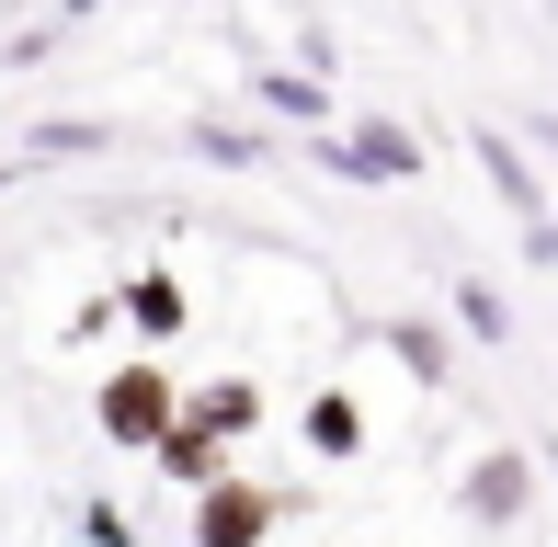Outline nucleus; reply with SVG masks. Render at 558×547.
Segmentation results:
<instances>
[{
	"mask_svg": "<svg viewBox=\"0 0 558 547\" xmlns=\"http://www.w3.org/2000/svg\"><path fill=\"white\" fill-rule=\"evenodd\" d=\"M183 422V377H171L160 354L137 365H104V388H92V434L114 445V457H160V434Z\"/></svg>",
	"mask_w": 558,
	"mask_h": 547,
	"instance_id": "nucleus-1",
	"label": "nucleus"
},
{
	"mask_svg": "<svg viewBox=\"0 0 558 547\" xmlns=\"http://www.w3.org/2000/svg\"><path fill=\"white\" fill-rule=\"evenodd\" d=\"M536 490H547V457H536V445H478V457L456 467V513H468L478 536H513L524 513H536Z\"/></svg>",
	"mask_w": 558,
	"mask_h": 547,
	"instance_id": "nucleus-2",
	"label": "nucleus"
},
{
	"mask_svg": "<svg viewBox=\"0 0 558 547\" xmlns=\"http://www.w3.org/2000/svg\"><path fill=\"white\" fill-rule=\"evenodd\" d=\"M308 148H319V171H331V183H422V137L399 126V114H353L342 137L319 126Z\"/></svg>",
	"mask_w": 558,
	"mask_h": 547,
	"instance_id": "nucleus-3",
	"label": "nucleus"
},
{
	"mask_svg": "<svg viewBox=\"0 0 558 547\" xmlns=\"http://www.w3.org/2000/svg\"><path fill=\"white\" fill-rule=\"evenodd\" d=\"M296 513V490H274V479H240L228 467L217 490H194V547H263L274 525Z\"/></svg>",
	"mask_w": 558,
	"mask_h": 547,
	"instance_id": "nucleus-4",
	"label": "nucleus"
},
{
	"mask_svg": "<svg viewBox=\"0 0 558 547\" xmlns=\"http://www.w3.org/2000/svg\"><path fill=\"white\" fill-rule=\"evenodd\" d=\"M468 160L490 171V194H501V217H513V229H524V217H558V206H547V183H558V171H547L513 126H468Z\"/></svg>",
	"mask_w": 558,
	"mask_h": 547,
	"instance_id": "nucleus-5",
	"label": "nucleus"
},
{
	"mask_svg": "<svg viewBox=\"0 0 558 547\" xmlns=\"http://www.w3.org/2000/svg\"><path fill=\"white\" fill-rule=\"evenodd\" d=\"M376 342H388V365H399L411 388H456V365H468V354H456L468 331H456V319H422V308H388V319H376Z\"/></svg>",
	"mask_w": 558,
	"mask_h": 547,
	"instance_id": "nucleus-6",
	"label": "nucleus"
},
{
	"mask_svg": "<svg viewBox=\"0 0 558 547\" xmlns=\"http://www.w3.org/2000/svg\"><path fill=\"white\" fill-rule=\"evenodd\" d=\"M114 308H125V331H137L148 354L194 331V296H183V274H160V263H148V274H125V285H114Z\"/></svg>",
	"mask_w": 558,
	"mask_h": 547,
	"instance_id": "nucleus-7",
	"label": "nucleus"
},
{
	"mask_svg": "<svg viewBox=\"0 0 558 547\" xmlns=\"http://www.w3.org/2000/svg\"><path fill=\"white\" fill-rule=\"evenodd\" d=\"M148 467H160L171 490H217L228 467H240V445H228V434H206V422L183 411V422H171V434H160V457H148Z\"/></svg>",
	"mask_w": 558,
	"mask_h": 547,
	"instance_id": "nucleus-8",
	"label": "nucleus"
},
{
	"mask_svg": "<svg viewBox=\"0 0 558 547\" xmlns=\"http://www.w3.org/2000/svg\"><path fill=\"white\" fill-rule=\"evenodd\" d=\"M445 319L478 342V354H513V331H524V319H513V296H501L490 274H456V285H445Z\"/></svg>",
	"mask_w": 558,
	"mask_h": 547,
	"instance_id": "nucleus-9",
	"label": "nucleus"
},
{
	"mask_svg": "<svg viewBox=\"0 0 558 547\" xmlns=\"http://www.w3.org/2000/svg\"><path fill=\"white\" fill-rule=\"evenodd\" d=\"M251 104L274 114V126H331V81H319V69H251Z\"/></svg>",
	"mask_w": 558,
	"mask_h": 547,
	"instance_id": "nucleus-10",
	"label": "nucleus"
},
{
	"mask_svg": "<svg viewBox=\"0 0 558 547\" xmlns=\"http://www.w3.org/2000/svg\"><path fill=\"white\" fill-rule=\"evenodd\" d=\"M296 445H308V457H365V400H353V388H319L308 411H296Z\"/></svg>",
	"mask_w": 558,
	"mask_h": 547,
	"instance_id": "nucleus-11",
	"label": "nucleus"
},
{
	"mask_svg": "<svg viewBox=\"0 0 558 547\" xmlns=\"http://www.w3.org/2000/svg\"><path fill=\"white\" fill-rule=\"evenodd\" d=\"M183 411L206 422V434H228V445H251V434H263V388H251V377H206Z\"/></svg>",
	"mask_w": 558,
	"mask_h": 547,
	"instance_id": "nucleus-12",
	"label": "nucleus"
},
{
	"mask_svg": "<svg viewBox=\"0 0 558 547\" xmlns=\"http://www.w3.org/2000/svg\"><path fill=\"white\" fill-rule=\"evenodd\" d=\"M183 148H194V160H217V171H263V160H274V137H263V126H228V114H194Z\"/></svg>",
	"mask_w": 558,
	"mask_h": 547,
	"instance_id": "nucleus-13",
	"label": "nucleus"
},
{
	"mask_svg": "<svg viewBox=\"0 0 558 547\" xmlns=\"http://www.w3.org/2000/svg\"><path fill=\"white\" fill-rule=\"evenodd\" d=\"M23 148H35V160H92V148H114V126H92V114H46Z\"/></svg>",
	"mask_w": 558,
	"mask_h": 547,
	"instance_id": "nucleus-14",
	"label": "nucleus"
},
{
	"mask_svg": "<svg viewBox=\"0 0 558 547\" xmlns=\"http://www.w3.org/2000/svg\"><path fill=\"white\" fill-rule=\"evenodd\" d=\"M81 536H92V547H137V525H125V513L104 502V490H92V502H81Z\"/></svg>",
	"mask_w": 558,
	"mask_h": 547,
	"instance_id": "nucleus-15",
	"label": "nucleus"
},
{
	"mask_svg": "<svg viewBox=\"0 0 558 547\" xmlns=\"http://www.w3.org/2000/svg\"><path fill=\"white\" fill-rule=\"evenodd\" d=\"M513 240H524V263H536V274H558V217H524Z\"/></svg>",
	"mask_w": 558,
	"mask_h": 547,
	"instance_id": "nucleus-16",
	"label": "nucleus"
},
{
	"mask_svg": "<svg viewBox=\"0 0 558 547\" xmlns=\"http://www.w3.org/2000/svg\"><path fill=\"white\" fill-rule=\"evenodd\" d=\"M513 137H524V148H536V160L558 171V114H513Z\"/></svg>",
	"mask_w": 558,
	"mask_h": 547,
	"instance_id": "nucleus-17",
	"label": "nucleus"
},
{
	"mask_svg": "<svg viewBox=\"0 0 558 547\" xmlns=\"http://www.w3.org/2000/svg\"><path fill=\"white\" fill-rule=\"evenodd\" d=\"M92 12H104V0H58V23H92Z\"/></svg>",
	"mask_w": 558,
	"mask_h": 547,
	"instance_id": "nucleus-18",
	"label": "nucleus"
},
{
	"mask_svg": "<svg viewBox=\"0 0 558 547\" xmlns=\"http://www.w3.org/2000/svg\"><path fill=\"white\" fill-rule=\"evenodd\" d=\"M536 457H547V479H558V434H547V445H536Z\"/></svg>",
	"mask_w": 558,
	"mask_h": 547,
	"instance_id": "nucleus-19",
	"label": "nucleus"
},
{
	"mask_svg": "<svg viewBox=\"0 0 558 547\" xmlns=\"http://www.w3.org/2000/svg\"><path fill=\"white\" fill-rule=\"evenodd\" d=\"M0 194H12V171H0Z\"/></svg>",
	"mask_w": 558,
	"mask_h": 547,
	"instance_id": "nucleus-20",
	"label": "nucleus"
}]
</instances>
